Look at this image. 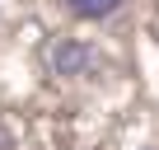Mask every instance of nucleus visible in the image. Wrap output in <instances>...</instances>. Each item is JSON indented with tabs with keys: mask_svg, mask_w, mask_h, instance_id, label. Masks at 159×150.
<instances>
[{
	"mask_svg": "<svg viewBox=\"0 0 159 150\" xmlns=\"http://www.w3.org/2000/svg\"><path fill=\"white\" fill-rule=\"evenodd\" d=\"M47 61H52V75H61V80H80V75H89V70L98 66V52H94L89 42H80V38H61Z\"/></svg>",
	"mask_w": 159,
	"mask_h": 150,
	"instance_id": "obj_1",
	"label": "nucleus"
},
{
	"mask_svg": "<svg viewBox=\"0 0 159 150\" xmlns=\"http://www.w3.org/2000/svg\"><path fill=\"white\" fill-rule=\"evenodd\" d=\"M66 5H70V14H75V19L98 24V19H108V14H117V10H122V0H66Z\"/></svg>",
	"mask_w": 159,
	"mask_h": 150,
	"instance_id": "obj_2",
	"label": "nucleus"
}]
</instances>
